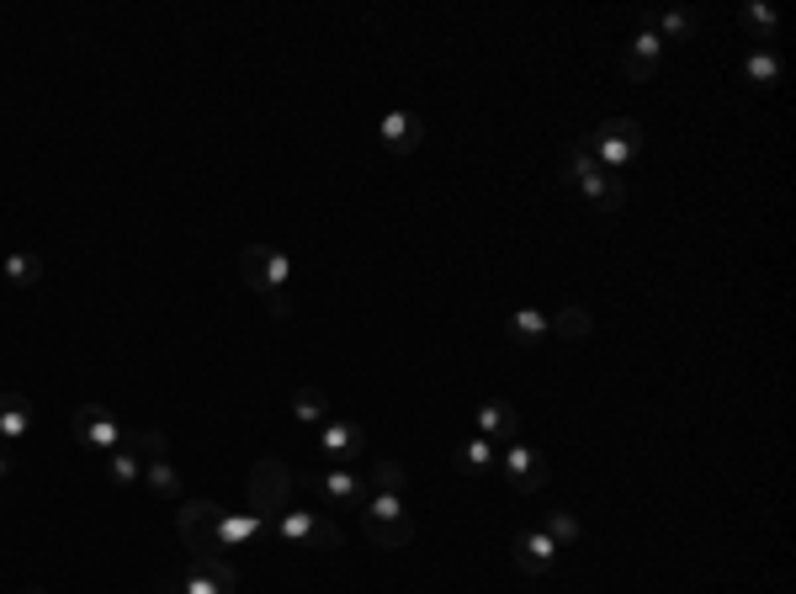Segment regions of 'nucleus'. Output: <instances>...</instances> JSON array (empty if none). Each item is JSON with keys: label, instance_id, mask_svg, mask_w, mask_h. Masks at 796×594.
<instances>
[{"label": "nucleus", "instance_id": "nucleus-1", "mask_svg": "<svg viewBox=\"0 0 796 594\" xmlns=\"http://www.w3.org/2000/svg\"><path fill=\"white\" fill-rule=\"evenodd\" d=\"M239 277L250 292L266 298L272 318H292V298H287V281H292V255H281L277 244H244L239 250Z\"/></svg>", "mask_w": 796, "mask_h": 594}, {"label": "nucleus", "instance_id": "nucleus-2", "mask_svg": "<svg viewBox=\"0 0 796 594\" xmlns=\"http://www.w3.org/2000/svg\"><path fill=\"white\" fill-rule=\"evenodd\" d=\"M563 181L579 192V197L590 202L595 213H622V202H627V181L622 175H611L600 159H590L579 144H568V159H563Z\"/></svg>", "mask_w": 796, "mask_h": 594}, {"label": "nucleus", "instance_id": "nucleus-3", "mask_svg": "<svg viewBox=\"0 0 796 594\" xmlns=\"http://www.w3.org/2000/svg\"><path fill=\"white\" fill-rule=\"evenodd\" d=\"M574 144H579L590 159H600L611 175H622V170L637 159V149H642V122H637V118H605L600 128L579 133Z\"/></svg>", "mask_w": 796, "mask_h": 594}, {"label": "nucleus", "instance_id": "nucleus-4", "mask_svg": "<svg viewBox=\"0 0 796 594\" xmlns=\"http://www.w3.org/2000/svg\"><path fill=\"white\" fill-rule=\"evenodd\" d=\"M361 531L372 547H403L414 536V516L403 505V494H366L361 505Z\"/></svg>", "mask_w": 796, "mask_h": 594}, {"label": "nucleus", "instance_id": "nucleus-5", "mask_svg": "<svg viewBox=\"0 0 796 594\" xmlns=\"http://www.w3.org/2000/svg\"><path fill=\"white\" fill-rule=\"evenodd\" d=\"M272 547H340V525L324 516V510H298L287 505L277 520H272Z\"/></svg>", "mask_w": 796, "mask_h": 594}, {"label": "nucleus", "instance_id": "nucleus-6", "mask_svg": "<svg viewBox=\"0 0 796 594\" xmlns=\"http://www.w3.org/2000/svg\"><path fill=\"white\" fill-rule=\"evenodd\" d=\"M234 590H239V573L218 553H197L186 562V573L159 579V594H234Z\"/></svg>", "mask_w": 796, "mask_h": 594}, {"label": "nucleus", "instance_id": "nucleus-7", "mask_svg": "<svg viewBox=\"0 0 796 594\" xmlns=\"http://www.w3.org/2000/svg\"><path fill=\"white\" fill-rule=\"evenodd\" d=\"M298 488H309L318 510H361L366 505V477L357 468H318V473L298 477Z\"/></svg>", "mask_w": 796, "mask_h": 594}, {"label": "nucleus", "instance_id": "nucleus-8", "mask_svg": "<svg viewBox=\"0 0 796 594\" xmlns=\"http://www.w3.org/2000/svg\"><path fill=\"white\" fill-rule=\"evenodd\" d=\"M292 488H298V477H292V468L281 457L255 462V473H250V510L261 520H277L292 505Z\"/></svg>", "mask_w": 796, "mask_h": 594}, {"label": "nucleus", "instance_id": "nucleus-9", "mask_svg": "<svg viewBox=\"0 0 796 594\" xmlns=\"http://www.w3.org/2000/svg\"><path fill=\"white\" fill-rule=\"evenodd\" d=\"M75 440L91 451V457H112L122 451V425L112 420V409H101V403H80L75 409Z\"/></svg>", "mask_w": 796, "mask_h": 594}, {"label": "nucleus", "instance_id": "nucleus-10", "mask_svg": "<svg viewBox=\"0 0 796 594\" xmlns=\"http://www.w3.org/2000/svg\"><path fill=\"white\" fill-rule=\"evenodd\" d=\"M499 473L510 477V488L516 494H536L542 483H547V457L536 451V446H526V440H510V446H499V462H494Z\"/></svg>", "mask_w": 796, "mask_h": 594}, {"label": "nucleus", "instance_id": "nucleus-11", "mask_svg": "<svg viewBox=\"0 0 796 594\" xmlns=\"http://www.w3.org/2000/svg\"><path fill=\"white\" fill-rule=\"evenodd\" d=\"M318 457H324V468H351L366 457V431L351 420H324L318 425Z\"/></svg>", "mask_w": 796, "mask_h": 594}, {"label": "nucleus", "instance_id": "nucleus-12", "mask_svg": "<svg viewBox=\"0 0 796 594\" xmlns=\"http://www.w3.org/2000/svg\"><path fill=\"white\" fill-rule=\"evenodd\" d=\"M218 510L224 505H207V499H186L181 510H176V536H181V547L197 557V553H213V525H218Z\"/></svg>", "mask_w": 796, "mask_h": 594}, {"label": "nucleus", "instance_id": "nucleus-13", "mask_svg": "<svg viewBox=\"0 0 796 594\" xmlns=\"http://www.w3.org/2000/svg\"><path fill=\"white\" fill-rule=\"evenodd\" d=\"M557 547L553 536L536 525V531H520L516 542H510V557H516V568L520 573H531V579H542V573H553V562H557Z\"/></svg>", "mask_w": 796, "mask_h": 594}, {"label": "nucleus", "instance_id": "nucleus-14", "mask_svg": "<svg viewBox=\"0 0 796 594\" xmlns=\"http://www.w3.org/2000/svg\"><path fill=\"white\" fill-rule=\"evenodd\" d=\"M377 138H383L388 155H414L425 144V122L414 118L409 107H394V112H383V122H377Z\"/></svg>", "mask_w": 796, "mask_h": 594}, {"label": "nucleus", "instance_id": "nucleus-15", "mask_svg": "<svg viewBox=\"0 0 796 594\" xmlns=\"http://www.w3.org/2000/svg\"><path fill=\"white\" fill-rule=\"evenodd\" d=\"M473 425H478V436H483V440L510 446V440L520 436V409H516V403H505V398H483V403H478V414H473Z\"/></svg>", "mask_w": 796, "mask_h": 594}, {"label": "nucleus", "instance_id": "nucleus-16", "mask_svg": "<svg viewBox=\"0 0 796 594\" xmlns=\"http://www.w3.org/2000/svg\"><path fill=\"white\" fill-rule=\"evenodd\" d=\"M659 59H664V38L653 33V27H642L632 43H627V59H622V75L632 80V85H642V80L659 75Z\"/></svg>", "mask_w": 796, "mask_h": 594}, {"label": "nucleus", "instance_id": "nucleus-17", "mask_svg": "<svg viewBox=\"0 0 796 594\" xmlns=\"http://www.w3.org/2000/svg\"><path fill=\"white\" fill-rule=\"evenodd\" d=\"M505 329H510V340L516 346H542L547 335H553V314H542V308H516V314L505 318Z\"/></svg>", "mask_w": 796, "mask_h": 594}, {"label": "nucleus", "instance_id": "nucleus-18", "mask_svg": "<svg viewBox=\"0 0 796 594\" xmlns=\"http://www.w3.org/2000/svg\"><path fill=\"white\" fill-rule=\"evenodd\" d=\"M33 431V403L22 393H0V440H22Z\"/></svg>", "mask_w": 796, "mask_h": 594}, {"label": "nucleus", "instance_id": "nucleus-19", "mask_svg": "<svg viewBox=\"0 0 796 594\" xmlns=\"http://www.w3.org/2000/svg\"><path fill=\"white\" fill-rule=\"evenodd\" d=\"M451 462H457L462 473H489V468L499 462V446H494V440H483V436H468V440H457Z\"/></svg>", "mask_w": 796, "mask_h": 594}, {"label": "nucleus", "instance_id": "nucleus-20", "mask_svg": "<svg viewBox=\"0 0 796 594\" xmlns=\"http://www.w3.org/2000/svg\"><path fill=\"white\" fill-rule=\"evenodd\" d=\"M144 483L155 499H181V473L170 468V457H149L144 462Z\"/></svg>", "mask_w": 796, "mask_h": 594}, {"label": "nucleus", "instance_id": "nucleus-21", "mask_svg": "<svg viewBox=\"0 0 796 594\" xmlns=\"http://www.w3.org/2000/svg\"><path fill=\"white\" fill-rule=\"evenodd\" d=\"M553 335L557 340H590V335H595V318L584 314L579 303H568V308L553 314Z\"/></svg>", "mask_w": 796, "mask_h": 594}, {"label": "nucleus", "instance_id": "nucleus-22", "mask_svg": "<svg viewBox=\"0 0 796 594\" xmlns=\"http://www.w3.org/2000/svg\"><path fill=\"white\" fill-rule=\"evenodd\" d=\"M292 420L298 425H324L329 420V398L318 393V388H298L292 393Z\"/></svg>", "mask_w": 796, "mask_h": 594}, {"label": "nucleus", "instance_id": "nucleus-23", "mask_svg": "<svg viewBox=\"0 0 796 594\" xmlns=\"http://www.w3.org/2000/svg\"><path fill=\"white\" fill-rule=\"evenodd\" d=\"M696 27H701V16H696V11H664L653 33H659V38H664V48H670V43L696 38Z\"/></svg>", "mask_w": 796, "mask_h": 594}, {"label": "nucleus", "instance_id": "nucleus-24", "mask_svg": "<svg viewBox=\"0 0 796 594\" xmlns=\"http://www.w3.org/2000/svg\"><path fill=\"white\" fill-rule=\"evenodd\" d=\"M5 281H11V287H22V292H27V287H38V281H43V260H38V255H27V250L5 255Z\"/></svg>", "mask_w": 796, "mask_h": 594}, {"label": "nucleus", "instance_id": "nucleus-25", "mask_svg": "<svg viewBox=\"0 0 796 594\" xmlns=\"http://www.w3.org/2000/svg\"><path fill=\"white\" fill-rule=\"evenodd\" d=\"M744 75H749V85L770 90V85L781 80V59H775V48H755V53H749V64H744Z\"/></svg>", "mask_w": 796, "mask_h": 594}, {"label": "nucleus", "instance_id": "nucleus-26", "mask_svg": "<svg viewBox=\"0 0 796 594\" xmlns=\"http://www.w3.org/2000/svg\"><path fill=\"white\" fill-rule=\"evenodd\" d=\"M361 477H366V494H403V462H372Z\"/></svg>", "mask_w": 796, "mask_h": 594}, {"label": "nucleus", "instance_id": "nucleus-27", "mask_svg": "<svg viewBox=\"0 0 796 594\" xmlns=\"http://www.w3.org/2000/svg\"><path fill=\"white\" fill-rule=\"evenodd\" d=\"M107 477H112L118 488H133V483L144 477V462L133 457V436H128V451H112V457H107Z\"/></svg>", "mask_w": 796, "mask_h": 594}, {"label": "nucleus", "instance_id": "nucleus-28", "mask_svg": "<svg viewBox=\"0 0 796 594\" xmlns=\"http://www.w3.org/2000/svg\"><path fill=\"white\" fill-rule=\"evenodd\" d=\"M744 27H749V33H755V43L759 48H770V43H775V11H770V5H744Z\"/></svg>", "mask_w": 796, "mask_h": 594}, {"label": "nucleus", "instance_id": "nucleus-29", "mask_svg": "<svg viewBox=\"0 0 796 594\" xmlns=\"http://www.w3.org/2000/svg\"><path fill=\"white\" fill-rule=\"evenodd\" d=\"M542 531L553 536L557 547H574V542H579V516H574V510H553V516H547V525H542Z\"/></svg>", "mask_w": 796, "mask_h": 594}, {"label": "nucleus", "instance_id": "nucleus-30", "mask_svg": "<svg viewBox=\"0 0 796 594\" xmlns=\"http://www.w3.org/2000/svg\"><path fill=\"white\" fill-rule=\"evenodd\" d=\"M138 446H144V451H149V457H165V436H159V431H138Z\"/></svg>", "mask_w": 796, "mask_h": 594}, {"label": "nucleus", "instance_id": "nucleus-31", "mask_svg": "<svg viewBox=\"0 0 796 594\" xmlns=\"http://www.w3.org/2000/svg\"><path fill=\"white\" fill-rule=\"evenodd\" d=\"M5 477H11V457L0 451V483H5Z\"/></svg>", "mask_w": 796, "mask_h": 594}, {"label": "nucleus", "instance_id": "nucleus-32", "mask_svg": "<svg viewBox=\"0 0 796 594\" xmlns=\"http://www.w3.org/2000/svg\"><path fill=\"white\" fill-rule=\"evenodd\" d=\"M22 594H43V590H22Z\"/></svg>", "mask_w": 796, "mask_h": 594}]
</instances>
